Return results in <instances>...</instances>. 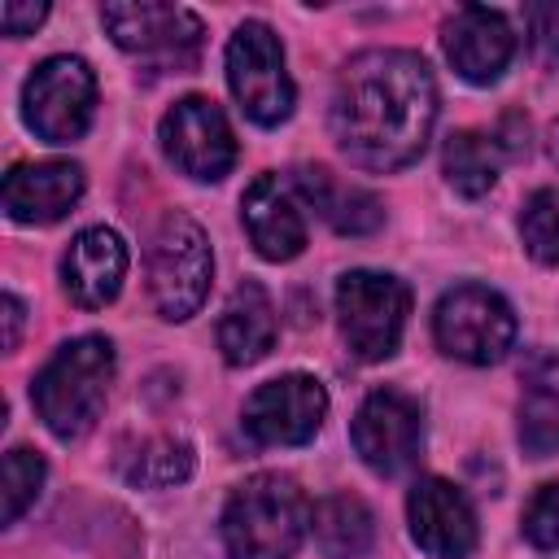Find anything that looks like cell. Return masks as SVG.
I'll list each match as a JSON object with an SVG mask.
<instances>
[{
	"mask_svg": "<svg viewBox=\"0 0 559 559\" xmlns=\"http://www.w3.org/2000/svg\"><path fill=\"white\" fill-rule=\"evenodd\" d=\"M437 118V83L419 52L371 48L358 52L332 92V135L362 170L411 166Z\"/></svg>",
	"mask_w": 559,
	"mask_h": 559,
	"instance_id": "6da1fadb",
	"label": "cell"
},
{
	"mask_svg": "<svg viewBox=\"0 0 559 559\" xmlns=\"http://www.w3.org/2000/svg\"><path fill=\"white\" fill-rule=\"evenodd\" d=\"M310 524V502L293 476H249L223 511V542L231 559H293Z\"/></svg>",
	"mask_w": 559,
	"mask_h": 559,
	"instance_id": "7a4b0ae2",
	"label": "cell"
},
{
	"mask_svg": "<svg viewBox=\"0 0 559 559\" xmlns=\"http://www.w3.org/2000/svg\"><path fill=\"white\" fill-rule=\"evenodd\" d=\"M109 380H114V345L105 336H74L44 362V371L31 384V397L39 419L52 428V437L74 441L96 424Z\"/></svg>",
	"mask_w": 559,
	"mask_h": 559,
	"instance_id": "3957f363",
	"label": "cell"
},
{
	"mask_svg": "<svg viewBox=\"0 0 559 559\" xmlns=\"http://www.w3.org/2000/svg\"><path fill=\"white\" fill-rule=\"evenodd\" d=\"M214 258L205 231L188 214H166L148 253V293L162 319H188L210 293Z\"/></svg>",
	"mask_w": 559,
	"mask_h": 559,
	"instance_id": "277c9868",
	"label": "cell"
},
{
	"mask_svg": "<svg viewBox=\"0 0 559 559\" xmlns=\"http://www.w3.org/2000/svg\"><path fill=\"white\" fill-rule=\"evenodd\" d=\"M411 293L402 280L380 275V271H349L336 284V314H341V336L362 362H380L397 349L402 328H406Z\"/></svg>",
	"mask_w": 559,
	"mask_h": 559,
	"instance_id": "5b68a950",
	"label": "cell"
},
{
	"mask_svg": "<svg viewBox=\"0 0 559 559\" xmlns=\"http://www.w3.org/2000/svg\"><path fill=\"white\" fill-rule=\"evenodd\" d=\"M437 345L459 362H498L515 341V314L511 306L485 288V284H459L437 301L432 314Z\"/></svg>",
	"mask_w": 559,
	"mask_h": 559,
	"instance_id": "8992f818",
	"label": "cell"
},
{
	"mask_svg": "<svg viewBox=\"0 0 559 559\" xmlns=\"http://www.w3.org/2000/svg\"><path fill=\"white\" fill-rule=\"evenodd\" d=\"M227 83L240 109L262 127H275L293 114V79L284 70V48L262 22L236 26L227 44Z\"/></svg>",
	"mask_w": 559,
	"mask_h": 559,
	"instance_id": "52a82bcc",
	"label": "cell"
},
{
	"mask_svg": "<svg viewBox=\"0 0 559 559\" xmlns=\"http://www.w3.org/2000/svg\"><path fill=\"white\" fill-rule=\"evenodd\" d=\"M26 122L48 144H70L87 131L96 105V79L79 57H48L22 87Z\"/></svg>",
	"mask_w": 559,
	"mask_h": 559,
	"instance_id": "ba28073f",
	"label": "cell"
},
{
	"mask_svg": "<svg viewBox=\"0 0 559 559\" xmlns=\"http://www.w3.org/2000/svg\"><path fill=\"white\" fill-rule=\"evenodd\" d=\"M100 22L109 26L114 44L127 52H140L162 66H192L201 48V17L179 4H105Z\"/></svg>",
	"mask_w": 559,
	"mask_h": 559,
	"instance_id": "9c48e42d",
	"label": "cell"
},
{
	"mask_svg": "<svg viewBox=\"0 0 559 559\" xmlns=\"http://www.w3.org/2000/svg\"><path fill=\"white\" fill-rule=\"evenodd\" d=\"M166 157L192 179H223L236 166V135L223 109L205 96H183L162 118Z\"/></svg>",
	"mask_w": 559,
	"mask_h": 559,
	"instance_id": "30bf717a",
	"label": "cell"
},
{
	"mask_svg": "<svg viewBox=\"0 0 559 559\" xmlns=\"http://www.w3.org/2000/svg\"><path fill=\"white\" fill-rule=\"evenodd\" d=\"M328 415V393L314 376H280L249 393L245 432L258 445H301L319 432Z\"/></svg>",
	"mask_w": 559,
	"mask_h": 559,
	"instance_id": "8fae6325",
	"label": "cell"
},
{
	"mask_svg": "<svg viewBox=\"0 0 559 559\" xmlns=\"http://www.w3.org/2000/svg\"><path fill=\"white\" fill-rule=\"evenodd\" d=\"M419 441H424L419 406L397 389H376L354 415V450L380 476L411 467L419 454Z\"/></svg>",
	"mask_w": 559,
	"mask_h": 559,
	"instance_id": "7c38bea8",
	"label": "cell"
},
{
	"mask_svg": "<svg viewBox=\"0 0 559 559\" xmlns=\"http://www.w3.org/2000/svg\"><path fill=\"white\" fill-rule=\"evenodd\" d=\"M411 533L432 559H467L476 550V511L472 502L441 476H424L406 498Z\"/></svg>",
	"mask_w": 559,
	"mask_h": 559,
	"instance_id": "4fadbf2b",
	"label": "cell"
},
{
	"mask_svg": "<svg viewBox=\"0 0 559 559\" xmlns=\"http://www.w3.org/2000/svg\"><path fill=\"white\" fill-rule=\"evenodd\" d=\"M445 57L467 83H498L515 57V35L502 13L463 4L445 22Z\"/></svg>",
	"mask_w": 559,
	"mask_h": 559,
	"instance_id": "5bb4252c",
	"label": "cell"
},
{
	"mask_svg": "<svg viewBox=\"0 0 559 559\" xmlns=\"http://www.w3.org/2000/svg\"><path fill=\"white\" fill-rule=\"evenodd\" d=\"M122 275H127V245L109 227L79 231L61 258V284H66L70 301L83 310L109 306L122 288Z\"/></svg>",
	"mask_w": 559,
	"mask_h": 559,
	"instance_id": "9a60e30c",
	"label": "cell"
},
{
	"mask_svg": "<svg viewBox=\"0 0 559 559\" xmlns=\"http://www.w3.org/2000/svg\"><path fill=\"white\" fill-rule=\"evenodd\" d=\"M83 197V170L74 162H26L4 179V210L17 223H57Z\"/></svg>",
	"mask_w": 559,
	"mask_h": 559,
	"instance_id": "2e32d148",
	"label": "cell"
},
{
	"mask_svg": "<svg viewBox=\"0 0 559 559\" xmlns=\"http://www.w3.org/2000/svg\"><path fill=\"white\" fill-rule=\"evenodd\" d=\"M245 227L262 258L288 262L306 249V218L293 197V188L280 175H262L245 192Z\"/></svg>",
	"mask_w": 559,
	"mask_h": 559,
	"instance_id": "e0dca14e",
	"label": "cell"
},
{
	"mask_svg": "<svg viewBox=\"0 0 559 559\" xmlns=\"http://www.w3.org/2000/svg\"><path fill=\"white\" fill-rule=\"evenodd\" d=\"M271 345H275V306L262 284L245 280L236 284V293L218 314V349L231 367H249L266 358Z\"/></svg>",
	"mask_w": 559,
	"mask_h": 559,
	"instance_id": "ac0fdd59",
	"label": "cell"
},
{
	"mask_svg": "<svg viewBox=\"0 0 559 559\" xmlns=\"http://www.w3.org/2000/svg\"><path fill=\"white\" fill-rule=\"evenodd\" d=\"M293 183L310 197V205L341 231V236H367L380 227L384 218V205L367 192V188H354V183H341L328 166H301L293 175Z\"/></svg>",
	"mask_w": 559,
	"mask_h": 559,
	"instance_id": "d6986e66",
	"label": "cell"
},
{
	"mask_svg": "<svg viewBox=\"0 0 559 559\" xmlns=\"http://www.w3.org/2000/svg\"><path fill=\"white\" fill-rule=\"evenodd\" d=\"M314 542L328 559H362L376 542V520L358 493H328L314 507Z\"/></svg>",
	"mask_w": 559,
	"mask_h": 559,
	"instance_id": "ffe728a7",
	"label": "cell"
},
{
	"mask_svg": "<svg viewBox=\"0 0 559 559\" xmlns=\"http://www.w3.org/2000/svg\"><path fill=\"white\" fill-rule=\"evenodd\" d=\"M445 179L454 183V192L463 197H485L498 179V162H493V144L480 140L476 131H454L445 140Z\"/></svg>",
	"mask_w": 559,
	"mask_h": 559,
	"instance_id": "44dd1931",
	"label": "cell"
},
{
	"mask_svg": "<svg viewBox=\"0 0 559 559\" xmlns=\"http://www.w3.org/2000/svg\"><path fill=\"white\" fill-rule=\"evenodd\" d=\"M192 476V445L179 441V437H157L148 441L135 463L127 467V480L131 485H144V489H166V485H179Z\"/></svg>",
	"mask_w": 559,
	"mask_h": 559,
	"instance_id": "7402d4cb",
	"label": "cell"
},
{
	"mask_svg": "<svg viewBox=\"0 0 559 559\" xmlns=\"http://www.w3.org/2000/svg\"><path fill=\"white\" fill-rule=\"evenodd\" d=\"M520 445L533 459L559 454V389L533 384L520 402Z\"/></svg>",
	"mask_w": 559,
	"mask_h": 559,
	"instance_id": "603a6c76",
	"label": "cell"
},
{
	"mask_svg": "<svg viewBox=\"0 0 559 559\" xmlns=\"http://www.w3.org/2000/svg\"><path fill=\"white\" fill-rule=\"evenodd\" d=\"M520 236L537 262H546V266L559 262V188H542L528 197V205L520 214Z\"/></svg>",
	"mask_w": 559,
	"mask_h": 559,
	"instance_id": "cb8c5ba5",
	"label": "cell"
},
{
	"mask_svg": "<svg viewBox=\"0 0 559 559\" xmlns=\"http://www.w3.org/2000/svg\"><path fill=\"white\" fill-rule=\"evenodd\" d=\"M39 485H44V459L26 445L9 450L4 454V524H13L35 502Z\"/></svg>",
	"mask_w": 559,
	"mask_h": 559,
	"instance_id": "d4e9b609",
	"label": "cell"
},
{
	"mask_svg": "<svg viewBox=\"0 0 559 559\" xmlns=\"http://www.w3.org/2000/svg\"><path fill=\"white\" fill-rule=\"evenodd\" d=\"M524 537L537 550H559V480L542 485L524 507Z\"/></svg>",
	"mask_w": 559,
	"mask_h": 559,
	"instance_id": "484cf974",
	"label": "cell"
},
{
	"mask_svg": "<svg viewBox=\"0 0 559 559\" xmlns=\"http://www.w3.org/2000/svg\"><path fill=\"white\" fill-rule=\"evenodd\" d=\"M528 31H533V48L542 61H559V4H533L524 13Z\"/></svg>",
	"mask_w": 559,
	"mask_h": 559,
	"instance_id": "4316f807",
	"label": "cell"
},
{
	"mask_svg": "<svg viewBox=\"0 0 559 559\" xmlns=\"http://www.w3.org/2000/svg\"><path fill=\"white\" fill-rule=\"evenodd\" d=\"M44 17H48V4H17V0H9V4L0 9V26H4V35H13V39L31 35Z\"/></svg>",
	"mask_w": 559,
	"mask_h": 559,
	"instance_id": "83f0119b",
	"label": "cell"
},
{
	"mask_svg": "<svg viewBox=\"0 0 559 559\" xmlns=\"http://www.w3.org/2000/svg\"><path fill=\"white\" fill-rule=\"evenodd\" d=\"M524 135H528L524 118H520V114H507V118H502V148H507V153L528 148V140H524Z\"/></svg>",
	"mask_w": 559,
	"mask_h": 559,
	"instance_id": "f1b7e54d",
	"label": "cell"
},
{
	"mask_svg": "<svg viewBox=\"0 0 559 559\" xmlns=\"http://www.w3.org/2000/svg\"><path fill=\"white\" fill-rule=\"evenodd\" d=\"M17 332H22V301L9 293L4 297V349H17Z\"/></svg>",
	"mask_w": 559,
	"mask_h": 559,
	"instance_id": "f546056e",
	"label": "cell"
},
{
	"mask_svg": "<svg viewBox=\"0 0 559 559\" xmlns=\"http://www.w3.org/2000/svg\"><path fill=\"white\" fill-rule=\"evenodd\" d=\"M550 157H555V166H559V122L550 127Z\"/></svg>",
	"mask_w": 559,
	"mask_h": 559,
	"instance_id": "4dcf8cb0",
	"label": "cell"
}]
</instances>
